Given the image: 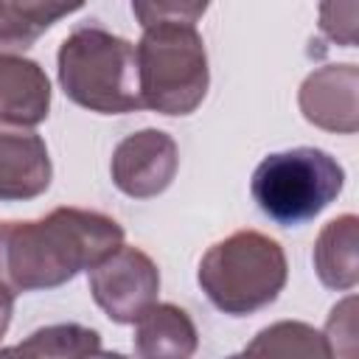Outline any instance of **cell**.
<instances>
[{"label": "cell", "instance_id": "obj_1", "mask_svg": "<svg viewBox=\"0 0 359 359\" xmlns=\"http://www.w3.org/2000/svg\"><path fill=\"white\" fill-rule=\"evenodd\" d=\"M123 247V227L87 208H53L42 219L0 222V283L14 294L56 289Z\"/></svg>", "mask_w": 359, "mask_h": 359}, {"label": "cell", "instance_id": "obj_2", "mask_svg": "<svg viewBox=\"0 0 359 359\" xmlns=\"http://www.w3.org/2000/svg\"><path fill=\"white\" fill-rule=\"evenodd\" d=\"M143 25L135 45L140 101L160 115H191L208 95L210 70L196 20L208 3H132Z\"/></svg>", "mask_w": 359, "mask_h": 359}, {"label": "cell", "instance_id": "obj_3", "mask_svg": "<svg viewBox=\"0 0 359 359\" xmlns=\"http://www.w3.org/2000/svg\"><path fill=\"white\" fill-rule=\"evenodd\" d=\"M62 93L98 115H123L143 109L135 45L107 28H73L56 53Z\"/></svg>", "mask_w": 359, "mask_h": 359}, {"label": "cell", "instance_id": "obj_4", "mask_svg": "<svg viewBox=\"0 0 359 359\" xmlns=\"http://www.w3.org/2000/svg\"><path fill=\"white\" fill-rule=\"evenodd\" d=\"M286 278L283 247L258 230H236L208 247L196 272L205 297L230 317H247L275 303Z\"/></svg>", "mask_w": 359, "mask_h": 359}, {"label": "cell", "instance_id": "obj_5", "mask_svg": "<svg viewBox=\"0 0 359 359\" xmlns=\"http://www.w3.org/2000/svg\"><path fill=\"white\" fill-rule=\"evenodd\" d=\"M345 185V168L334 154L314 146H294L266 154L250 180L252 202L280 227H297L320 216Z\"/></svg>", "mask_w": 359, "mask_h": 359}, {"label": "cell", "instance_id": "obj_6", "mask_svg": "<svg viewBox=\"0 0 359 359\" xmlns=\"http://www.w3.org/2000/svg\"><path fill=\"white\" fill-rule=\"evenodd\" d=\"M90 294L112 323H137L157 303L160 269L149 252L123 244L90 269Z\"/></svg>", "mask_w": 359, "mask_h": 359}, {"label": "cell", "instance_id": "obj_7", "mask_svg": "<svg viewBox=\"0 0 359 359\" xmlns=\"http://www.w3.org/2000/svg\"><path fill=\"white\" fill-rule=\"evenodd\" d=\"M180 149L163 129H140L126 135L109 160L112 185L132 199L160 196L177 177Z\"/></svg>", "mask_w": 359, "mask_h": 359}, {"label": "cell", "instance_id": "obj_8", "mask_svg": "<svg viewBox=\"0 0 359 359\" xmlns=\"http://www.w3.org/2000/svg\"><path fill=\"white\" fill-rule=\"evenodd\" d=\"M297 104L317 129L353 135L359 129V67L342 62L311 70L297 90Z\"/></svg>", "mask_w": 359, "mask_h": 359}, {"label": "cell", "instance_id": "obj_9", "mask_svg": "<svg viewBox=\"0 0 359 359\" xmlns=\"http://www.w3.org/2000/svg\"><path fill=\"white\" fill-rule=\"evenodd\" d=\"M53 177L45 140L34 129L0 123V202H25L48 191Z\"/></svg>", "mask_w": 359, "mask_h": 359}, {"label": "cell", "instance_id": "obj_10", "mask_svg": "<svg viewBox=\"0 0 359 359\" xmlns=\"http://www.w3.org/2000/svg\"><path fill=\"white\" fill-rule=\"evenodd\" d=\"M50 112V81L39 62L0 53V123L31 129Z\"/></svg>", "mask_w": 359, "mask_h": 359}, {"label": "cell", "instance_id": "obj_11", "mask_svg": "<svg viewBox=\"0 0 359 359\" xmlns=\"http://www.w3.org/2000/svg\"><path fill=\"white\" fill-rule=\"evenodd\" d=\"M196 348V325L191 314L174 303H154L135 323L137 359H191Z\"/></svg>", "mask_w": 359, "mask_h": 359}, {"label": "cell", "instance_id": "obj_12", "mask_svg": "<svg viewBox=\"0 0 359 359\" xmlns=\"http://www.w3.org/2000/svg\"><path fill=\"white\" fill-rule=\"evenodd\" d=\"M359 219L353 213H342L323 224L314 241V272L323 286L348 292L359 283Z\"/></svg>", "mask_w": 359, "mask_h": 359}, {"label": "cell", "instance_id": "obj_13", "mask_svg": "<svg viewBox=\"0 0 359 359\" xmlns=\"http://www.w3.org/2000/svg\"><path fill=\"white\" fill-rule=\"evenodd\" d=\"M244 359H334L323 331L303 320H278L261 328L247 348Z\"/></svg>", "mask_w": 359, "mask_h": 359}, {"label": "cell", "instance_id": "obj_14", "mask_svg": "<svg viewBox=\"0 0 359 359\" xmlns=\"http://www.w3.org/2000/svg\"><path fill=\"white\" fill-rule=\"evenodd\" d=\"M81 8V3L0 0V53L25 50L62 17H70Z\"/></svg>", "mask_w": 359, "mask_h": 359}, {"label": "cell", "instance_id": "obj_15", "mask_svg": "<svg viewBox=\"0 0 359 359\" xmlns=\"http://www.w3.org/2000/svg\"><path fill=\"white\" fill-rule=\"evenodd\" d=\"M22 345L36 359H81L93 351H101V334L81 323H56L31 331Z\"/></svg>", "mask_w": 359, "mask_h": 359}, {"label": "cell", "instance_id": "obj_16", "mask_svg": "<svg viewBox=\"0 0 359 359\" xmlns=\"http://www.w3.org/2000/svg\"><path fill=\"white\" fill-rule=\"evenodd\" d=\"M325 339L334 359H359V328H356V297L339 300L325 320Z\"/></svg>", "mask_w": 359, "mask_h": 359}, {"label": "cell", "instance_id": "obj_17", "mask_svg": "<svg viewBox=\"0 0 359 359\" xmlns=\"http://www.w3.org/2000/svg\"><path fill=\"white\" fill-rule=\"evenodd\" d=\"M356 20L359 6L356 3H323L320 6V28L334 42L353 48L356 45Z\"/></svg>", "mask_w": 359, "mask_h": 359}, {"label": "cell", "instance_id": "obj_18", "mask_svg": "<svg viewBox=\"0 0 359 359\" xmlns=\"http://www.w3.org/2000/svg\"><path fill=\"white\" fill-rule=\"evenodd\" d=\"M14 292L6 286V283H0V339L6 337V331H8V325H11V314H14Z\"/></svg>", "mask_w": 359, "mask_h": 359}, {"label": "cell", "instance_id": "obj_19", "mask_svg": "<svg viewBox=\"0 0 359 359\" xmlns=\"http://www.w3.org/2000/svg\"><path fill=\"white\" fill-rule=\"evenodd\" d=\"M0 359H36L22 342H17V345H8V348H0Z\"/></svg>", "mask_w": 359, "mask_h": 359}, {"label": "cell", "instance_id": "obj_20", "mask_svg": "<svg viewBox=\"0 0 359 359\" xmlns=\"http://www.w3.org/2000/svg\"><path fill=\"white\" fill-rule=\"evenodd\" d=\"M81 359H129V356L121 353V351H93V353L81 356Z\"/></svg>", "mask_w": 359, "mask_h": 359}, {"label": "cell", "instance_id": "obj_21", "mask_svg": "<svg viewBox=\"0 0 359 359\" xmlns=\"http://www.w3.org/2000/svg\"><path fill=\"white\" fill-rule=\"evenodd\" d=\"M227 359H244V356H241V353H233V356H227Z\"/></svg>", "mask_w": 359, "mask_h": 359}]
</instances>
